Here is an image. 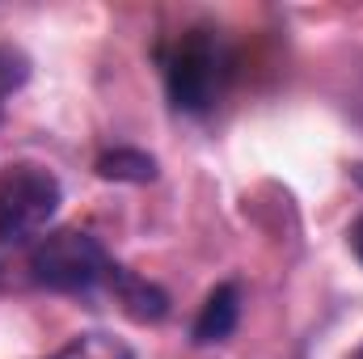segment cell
<instances>
[{
	"mask_svg": "<svg viewBox=\"0 0 363 359\" xmlns=\"http://www.w3.org/2000/svg\"><path fill=\"white\" fill-rule=\"evenodd\" d=\"M30 275L47 292H89L101 279H110L114 267H110L106 250L97 245V237L81 233V228H60L34 245Z\"/></svg>",
	"mask_w": 363,
	"mask_h": 359,
	"instance_id": "1",
	"label": "cell"
},
{
	"mask_svg": "<svg viewBox=\"0 0 363 359\" xmlns=\"http://www.w3.org/2000/svg\"><path fill=\"white\" fill-rule=\"evenodd\" d=\"M60 182L43 165H9L0 174V241H26L47 228L60 207Z\"/></svg>",
	"mask_w": 363,
	"mask_h": 359,
	"instance_id": "2",
	"label": "cell"
},
{
	"mask_svg": "<svg viewBox=\"0 0 363 359\" xmlns=\"http://www.w3.org/2000/svg\"><path fill=\"white\" fill-rule=\"evenodd\" d=\"M165 85L178 110L203 114L220 93V43L211 30H186L165 55Z\"/></svg>",
	"mask_w": 363,
	"mask_h": 359,
	"instance_id": "3",
	"label": "cell"
},
{
	"mask_svg": "<svg viewBox=\"0 0 363 359\" xmlns=\"http://www.w3.org/2000/svg\"><path fill=\"white\" fill-rule=\"evenodd\" d=\"M237 317H241V292L237 283H220L194 317V343H224L237 330Z\"/></svg>",
	"mask_w": 363,
	"mask_h": 359,
	"instance_id": "4",
	"label": "cell"
},
{
	"mask_svg": "<svg viewBox=\"0 0 363 359\" xmlns=\"http://www.w3.org/2000/svg\"><path fill=\"white\" fill-rule=\"evenodd\" d=\"M97 174L106 182H152L157 161L148 153H135V148H114V153L97 157Z\"/></svg>",
	"mask_w": 363,
	"mask_h": 359,
	"instance_id": "5",
	"label": "cell"
},
{
	"mask_svg": "<svg viewBox=\"0 0 363 359\" xmlns=\"http://www.w3.org/2000/svg\"><path fill=\"white\" fill-rule=\"evenodd\" d=\"M51 359H135V355H131V347H127L123 338H114V334H81V338H72L68 347H60Z\"/></svg>",
	"mask_w": 363,
	"mask_h": 359,
	"instance_id": "6",
	"label": "cell"
},
{
	"mask_svg": "<svg viewBox=\"0 0 363 359\" xmlns=\"http://www.w3.org/2000/svg\"><path fill=\"white\" fill-rule=\"evenodd\" d=\"M123 279V304H127V313L135 317V321H157V317H165V296L152 287V283H144V279H131V275H118Z\"/></svg>",
	"mask_w": 363,
	"mask_h": 359,
	"instance_id": "7",
	"label": "cell"
},
{
	"mask_svg": "<svg viewBox=\"0 0 363 359\" xmlns=\"http://www.w3.org/2000/svg\"><path fill=\"white\" fill-rule=\"evenodd\" d=\"M351 250H355V258L363 263V216L355 220V228H351Z\"/></svg>",
	"mask_w": 363,
	"mask_h": 359,
	"instance_id": "8",
	"label": "cell"
},
{
	"mask_svg": "<svg viewBox=\"0 0 363 359\" xmlns=\"http://www.w3.org/2000/svg\"><path fill=\"white\" fill-rule=\"evenodd\" d=\"M351 359H363V347H359V351H355V355H351Z\"/></svg>",
	"mask_w": 363,
	"mask_h": 359,
	"instance_id": "9",
	"label": "cell"
}]
</instances>
